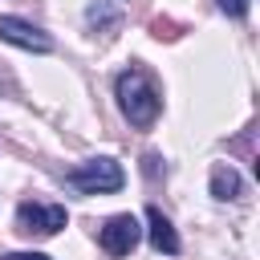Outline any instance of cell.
Returning <instances> with one entry per match:
<instances>
[{
  "instance_id": "52a82bcc",
  "label": "cell",
  "mask_w": 260,
  "mask_h": 260,
  "mask_svg": "<svg viewBox=\"0 0 260 260\" xmlns=\"http://www.w3.org/2000/svg\"><path fill=\"white\" fill-rule=\"evenodd\" d=\"M211 195H215V199H240V195H244V183H240V175H236L232 162H228V167L219 162V167L211 171Z\"/></svg>"
},
{
  "instance_id": "30bf717a",
  "label": "cell",
  "mask_w": 260,
  "mask_h": 260,
  "mask_svg": "<svg viewBox=\"0 0 260 260\" xmlns=\"http://www.w3.org/2000/svg\"><path fill=\"white\" fill-rule=\"evenodd\" d=\"M4 260H49L45 252H8Z\"/></svg>"
},
{
  "instance_id": "5b68a950",
  "label": "cell",
  "mask_w": 260,
  "mask_h": 260,
  "mask_svg": "<svg viewBox=\"0 0 260 260\" xmlns=\"http://www.w3.org/2000/svg\"><path fill=\"white\" fill-rule=\"evenodd\" d=\"M0 37H4L8 45L32 49V53H49V49H53L49 32H41L37 24H28V20H20V16H0Z\"/></svg>"
},
{
  "instance_id": "3957f363",
  "label": "cell",
  "mask_w": 260,
  "mask_h": 260,
  "mask_svg": "<svg viewBox=\"0 0 260 260\" xmlns=\"http://www.w3.org/2000/svg\"><path fill=\"white\" fill-rule=\"evenodd\" d=\"M65 228V207H41V203H20L16 211V232L24 236H57Z\"/></svg>"
},
{
  "instance_id": "7a4b0ae2",
  "label": "cell",
  "mask_w": 260,
  "mask_h": 260,
  "mask_svg": "<svg viewBox=\"0 0 260 260\" xmlns=\"http://www.w3.org/2000/svg\"><path fill=\"white\" fill-rule=\"evenodd\" d=\"M122 183H126V175L114 158H89V162L65 171V187H73L81 195H114V191H122Z\"/></svg>"
},
{
  "instance_id": "9c48e42d",
  "label": "cell",
  "mask_w": 260,
  "mask_h": 260,
  "mask_svg": "<svg viewBox=\"0 0 260 260\" xmlns=\"http://www.w3.org/2000/svg\"><path fill=\"white\" fill-rule=\"evenodd\" d=\"M219 8H223L228 16H244V12H248V0H219Z\"/></svg>"
},
{
  "instance_id": "6da1fadb",
  "label": "cell",
  "mask_w": 260,
  "mask_h": 260,
  "mask_svg": "<svg viewBox=\"0 0 260 260\" xmlns=\"http://www.w3.org/2000/svg\"><path fill=\"white\" fill-rule=\"evenodd\" d=\"M118 106L134 126H150L158 118V110H162V98H158L154 81L142 69H126L118 77Z\"/></svg>"
},
{
  "instance_id": "277c9868",
  "label": "cell",
  "mask_w": 260,
  "mask_h": 260,
  "mask_svg": "<svg viewBox=\"0 0 260 260\" xmlns=\"http://www.w3.org/2000/svg\"><path fill=\"white\" fill-rule=\"evenodd\" d=\"M138 240H142V228H138L134 215H114L102 228V252L106 256H130Z\"/></svg>"
},
{
  "instance_id": "8992f818",
  "label": "cell",
  "mask_w": 260,
  "mask_h": 260,
  "mask_svg": "<svg viewBox=\"0 0 260 260\" xmlns=\"http://www.w3.org/2000/svg\"><path fill=\"white\" fill-rule=\"evenodd\" d=\"M146 236H150V248L154 252H167V256H175L179 252V236H175V228H171V219L158 211V207H146Z\"/></svg>"
},
{
  "instance_id": "ba28073f",
  "label": "cell",
  "mask_w": 260,
  "mask_h": 260,
  "mask_svg": "<svg viewBox=\"0 0 260 260\" xmlns=\"http://www.w3.org/2000/svg\"><path fill=\"white\" fill-rule=\"evenodd\" d=\"M150 37H154V41H179V37H183V24L158 16V20H150Z\"/></svg>"
}]
</instances>
